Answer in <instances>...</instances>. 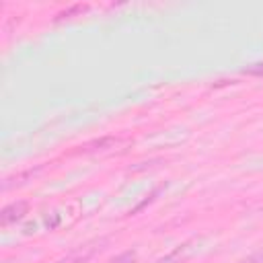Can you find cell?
Here are the masks:
<instances>
[{"instance_id":"cell-1","label":"cell","mask_w":263,"mask_h":263,"mask_svg":"<svg viewBox=\"0 0 263 263\" xmlns=\"http://www.w3.org/2000/svg\"><path fill=\"white\" fill-rule=\"evenodd\" d=\"M27 210H29V203H27V201H14V203L6 205V208L2 210V214H0V222H2V226H8V224H12V222L25 218Z\"/></svg>"},{"instance_id":"cell-2","label":"cell","mask_w":263,"mask_h":263,"mask_svg":"<svg viewBox=\"0 0 263 263\" xmlns=\"http://www.w3.org/2000/svg\"><path fill=\"white\" fill-rule=\"evenodd\" d=\"M117 140L115 138H101V140H92V142H86L84 146H80V150L84 152H92V150H105V148H111L115 146Z\"/></svg>"},{"instance_id":"cell-3","label":"cell","mask_w":263,"mask_h":263,"mask_svg":"<svg viewBox=\"0 0 263 263\" xmlns=\"http://www.w3.org/2000/svg\"><path fill=\"white\" fill-rule=\"evenodd\" d=\"M95 249L97 247H92V245H86V251L82 253V249H78L76 253H72L68 259H64L62 263H80V261H84V259H88L92 253H95Z\"/></svg>"},{"instance_id":"cell-4","label":"cell","mask_w":263,"mask_h":263,"mask_svg":"<svg viewBox=\"0 0 263 263\" xmlns=\"http://www.w3.org/2000/svg\"><path fill=\"white\" fill-rule=\"evenodd\" d=\"M86 8H88L86 4H74V6H70V8H66L64 12H60V14L55 16V18H58V21H62V18H70L72 14H78V12H84Z\"/></svg>"},{"instance_id":"cell-5","label":"cell","mask_w":263,"mask_h":263,"mask_svg":"<svg viewBox=\"0 0 263 263\" xmlns=\"http://www.w3.org/2000/svg\"><path fill=\"white\" fill-rule=\"evenodd\" d=\"M134 261H136V253L134 251H125V253L113 257L109 263H134Z\"/></svg>"},{"instance_id":"cell-6","label":"cell","mask_w":263,"mask_h":263,"mask_svg":"<svg viewBox=\"0 0 263 263\" xmlns=\"http://www.w3.org/2000/svg\"><path fill=\"white\" fill-rule=\"evenodd\" d=\"M242 74H249V76H263V62H257V64H251L242 70Z\"/></svg>"}]
</instances>
